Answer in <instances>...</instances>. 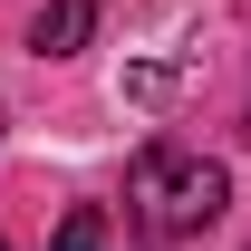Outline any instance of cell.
<instances>
[{"instance_id": "1", "label": "cell", "mask_w": 251, "mask_h": 251, "mask_svg": "<svg viewBox=\"0 0 251 251\" xmlns=\"http://www.w3.org/2000/svg\"><path fill=\"white\" fill-rule=\"evenodd\" d=\"M222 203H232V174L213 155H193V145H145L135 174H126V222H135V242H193V232H213Z\"/></svg>"}, {"instance_id": "2", "label": "cell", "mask_w": 251, "mask_h": 251, "mask_svg": "<svg viewBox=\"0 0 251 251\" xmlns=\"http://www.w3.org/2000/svg\"><path fill=\"white\" fill-rule=\"evenodd\" d=\"M87 39H97V0H49V10L29 20V49H39V58H77Z\"/></svg>"}, {"instance_id": "3", "label": "cell", "mask_w": 251, "mask_h": 251, "mask_svg": "<svg viewBox=\"0 0 251 251\" xmlns=\"http://www.w3.org/2000/svg\"><path fill=\"white\" fill-rule=\"evenodd\" d=\"M49 251H106V203H68L58 232H49Z\"/></svg>"}, {"instance_id": "4", "label": "cell", "mask_w": 251, "mask_h": 251, "mask_svg": "<svg viewBox=\"0 0 251 251\" xmlns=\"http://www.w3.org/2000/svg\"><path fill=\"white\" fill-rule=\"evenodd\" d=\"M0 251H10V242H0Z\"/></svg>"}]
</instances>
